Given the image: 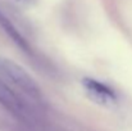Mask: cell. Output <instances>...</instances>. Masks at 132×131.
Masks as SVG:
<instances>
[{
    "label": "cell",
    "mask_w": 132,
    "mask_h": 131,
    "mask_svg": "<svg viewBox=\"0 0 132 131\" xmlns=\"http://www.w3.org/2000/svg\"><path fill=\"white\" fill-rule=\"evenodd\" d=\"M0 103L14 113H18V114L24 113V105L19 100V98L9 87L5 86L1 82H0Z\"/></svg>",
    "instance_id": "obj_2"
},
{
    "label": "cell",
    "mask_w": 132,
    "mask_h": 131,
    "mask_svg": "<svg viewBox=\"0 0 132 131\" xmlns=\"http://www.w3.org/2000/svg\"><path fill=\"white\" fill-rule=\"evenodd\" d=\"M0 26L5 30V32H6V34H8V35L15 41V43L18 44L21 48H23V49H28V45H27L26 41L23 40V37L19 35V32L14 28V26L8 21V18H6L1 12H0Z\"/></svg>",
    "instance_id": "obj_4"
},
{
    "label": "cell",
    "mask_w": 132,
    "mask_h": 131,
    "mask_svg": "<svg viewBox=\"0 0 132 131\" xmlns=\"http://www.w3.org/2000/svg\"><path fill=\"white\" fill-rule=\"evenodd\" d=\"M84 85H85V87L92 95H95L96 98H100L104 102L105 100H114L116 99L114 93L108 86H105L104 84H100V82H97L95 80H91V79H85L84 80Z\"/></svg>",
    "instance_id": "obj_3"
},
{
    "label": "cell",
    "mask_w": 132,
    "mask_h": 131,
    "mask_svg": "<svg viewBox=\"0 0 132 131\" xmlns=\"http://www.w3.org/2000/svg\"><path fill=\"white\" fill-rule=\"evenodd\" d=\"M0 70L5 76H8L17 86H19L23 91H26L30 96L32 98L41 96V91H40V87L37 86V84L18 64L10 60H0Z\"/></svg>",
    "instance_id": "obj_1"
}]
</instances>
